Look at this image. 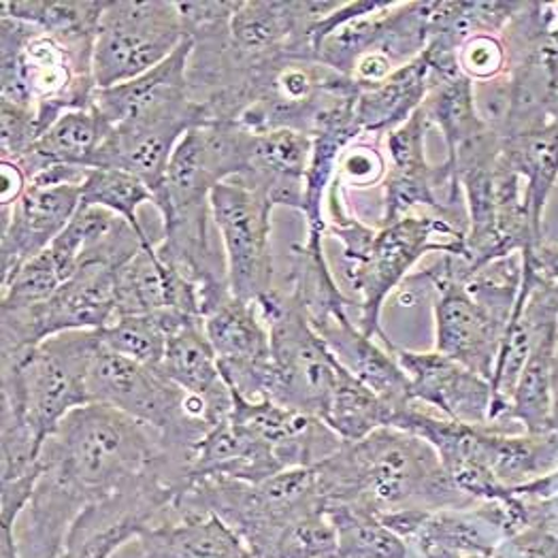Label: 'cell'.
I'll return each mask as SVG.
<instances>
[{"mask_svg": "<svg viewBox=\"0 0 558 558\" xmlns=\"http://www.w3.org/2000/svg\"><path fill=\"white\" fill-rule=\"evenodd\" d=\"M154 428L111 405L88 403L62 420L39 452L33 497L15 524L22 558H62L82 513L162 465Z\"/></svg>", "mask_w": 558, "mask_h": 558, "instance_id": "6da1fadb", "label": "cell"}, {"mask_svg": "<svg viewBox=\"0 0 558 558\" xmlns=\"http://www.w3.org/2000/svg\"><path fill=\"white\" fill-rule=\"evenodd\" d=\"M326 504H345L375 515L463 510L480 501L465 495L418 435L384 426L341 448L316 466Z\"/></svg>", "mask_w": 558, "mask_h": 558, "instance_id": "7a4b0ae2", "label": "cell"}, {"mask_svg": "<svg viewBox=\"0 0 558 558\" xmlns=\"http://www.w3.org/2000/svg\"><path fill=\"white\" fill-rule=\"evenodd\" d=\"M175 508L216 513L254 557L274 558L294 524L325 512L326 497L316 469H286L258 484L198 477L178 497Z\"/></svg>", "mask_w": 558, "mask_h": 558, "instance_id": "3957f363", "label": "cell"}, {"mask_svg": "<svg viewBox=\"0 0 558 558\" xmlns=\"http://www.w3.org/2000/svg\"><path fill=\"white\" fill-rule=\"evenodd\" d=\"M93 62L35 24L0 15V100L33 109L41 135L62 113L93 107Z\"/></svg>", "mask_w": 558, "mask_h": 558, "instance_id": "277c9868", "label": "cell"}, {"mask_svg": "<svg viewBox=\"0 0 558 558\" xmlns=\"http://www.w3.org/2000/svg\"><path fill=\"white\" fill-rule=\"evenodd\" d=\"M100 330H69L46 339L26 356L2 363L0 412L13 414L39 446L75 410L93 403L88 372Z\"/></svg>", "mask_w": 558, "mask_h": 558, "instance_id": "5b68a950", "label": "cell"}, {"mask_svg": "<svg viewBox=\"0 0 558 558\" xmlns=\"http://www.w3.org/2000/svg\"><path fill=\"white\" fill-rule=\"evenodd\" d=\"M465 236L437 216H408L375 229L365 252L356 260L341 265L350 296L356 301L359 328L379 343L388 341L390 337L381 328L386 299L410 278V271L424 254L463 256Z\"/></svg>", "mask_w": 558, "mask_h": 558, "instance_id": "8992f818", "label": "cell"}, {"mask_svg": "<svg viewBox=\"0 0 558 558\" xmlns=\"http://www.w3.org/2000/svg\"><path fill=\"white\" fill-rule=\"evenodd\" d=\"M256 307L271 337L265 399L325 418L339 379V363L307 320L303 307L288 292L276 286Z\"/></svg>", "mask_w": 558, "mask_h": 558, "instance_id": "52a82bcc", "label": "cell"}, {"mask_svg": "<svg viewBox=\"0 0 558 558\" xmlns=\"http://www.w3.org/2000/svg\"><path fill=\"white\" fill-rule=\"evenodd\" d=\"M187 37L180 2H107L94 44L96 88H113L137 80L165 62Z\"/></svg>", "mask_w": 558, "mask_h": 558, "instance_id": "ba28073f", "label": "cell"}, {"mask_svg": "<svg viewBox=\"0 0 558 558\" xmlns=\"http://www.w3.org/2000/svg\"><path fill=\"white\" fill-rule=\"evenodd\" d=\"M428 131L430 122L426 111L420 107L405 124L384 137L388 175L384 180L381 227L399 222L412 216L414 209L424 207L466 234L469 220L463 190L446 160L441 165L428 162Z\"/></svg>", "mask_w": 558, "mask_h": 558, "instance_id": "9c48e42d", "label": "cell"}, {"mask_svg": "<svg viewBox=\"0 0 558 558\" xmlns=\"http://www.w3.org/2000/svg\"><path fill=\"white\" fill-rule=\"evenodd\" d=\"M418 278L430 292L435 350L466 369L493 379L510 325L473 299L466 290L465 267L457 254H441L437 263L420 271Z\"/></svg>", "mask_w": 558, "mask_h": 558, "instance_id": "30bf717a", "label": "cell"}, {"mask_svg": "<svg viewBox=\"0 0 558 558\" xmlns=\"http://www.w3.org/2000/svg\"><path fill=\"white\" fill-rule=\"evenodd\" d=\"M214 225L227 256L234 296L258 303L276 288L271 254L274 205L239 182H222L211 192Z\"/></svg>", "mask_w": 558, "mask_h": 558, "instance_id": "8fae6325", "label": "cell"}, {"mask_svg": "<svg viewBox=\"0 0 558 558\" xmlns=\"http://www.w3.org/2000/svg\"><path fill=\"white\" fill-rule=\"evenodd\" d=\"M194 41L187 37L165 62L143 73L137 80L96 90L94 107L111 126H205L207 116L203 107L192 100L187 84V62Z\"/></svg>", "mask_w": 558, "mask_h": 558, "instance_id": "7c38bea8", "label": "cell"}, {"mask_svg": "<svg viewBox=\"0 0 558 558\" xmlns=\"http://www.w3.org/2000/svg\"><path fill=\"white\" fill-rule=\"evenodd\" d=\"M203 326L229 388L247 401H263L269 381L271 337L256 303L241 301L227 290L203 307Z\"/></svg>", "mask_w": 558, "mask_h": 558, "instance_id": "4fadbf2b", "label": "cell"}, {"mask_svg": "<svg viewBox=\"0 0 558 558\" xmlns=\"http://www.w3.org/2000/svg\"><path fill=\"white\" fill-rule=\"evenodd\" d=\"M384 345L408 375L416 403L446 418L473 426H490V379L466 369L437 350L416 352L397 345L392 339Z\"/></svg>", "mask_w": 558, "mask_h": 558, "instance_id": "5bb4252c", "label": "cell"}, {"mask_svg": "<svg viewBox=\"0 0 558 558\" xmlns=\"http://www.w3.org/2000/svg\"><path fill=\"white\" fill-rule=\"evenodd\" d=\"M158 243L143 245L116 278V318L154 316L175 332L190 320H203L198 288L158 254Z\"/></svg>", "mask_w": 558, "mask_h": 558, "instance_id": "9a60e30c", "label": "cell"}, {"mask_svg": "<svg viewBox=\"0 0 558 558\" xmlns=\"http://www.w3.org/2000/svg\"><path fill=\"white\" fill-rule=\"evenodd\" d=\"M231 420L267 444L283 471L316 469L343 444L325 420L283 408L269 399L247 401L233 392Z\"/></svg>", "mask_w": 558, "mask_h": 558, "instance_id": "2e32d148", "label": "cell"}, {"mask_svg": "<svg viewBox=\"0 0 558 558\" xmlns=\"http://www.w3.org/2000/svg\"><path fill=\"white\" fill-rule=\"evenodd\" d=\"M80 205L82 184L31 182L11 214L2 218V279L49 250Z\"/></svg>", "mask_w": 558, "mask_h": 558, "instance_id": "e0dca14e", "label": "cell"}, {"mask_svg": "<svg viewBox=\"0 0 558 558\" xmlns=\"http://www.w3.org/2000/svg\"><path fill=\"white\" fill-rule=\"evenodd\" d=\"M314 328L332 359L352 377L365 384L384 403H388L397 412V418L416 403L408 375L399 367L388 348L365 335L348 312H341Z\"/></svg>", "mask_w": 558, "mask_h": 558, "instance_id": "ac0fdd59", "label": "cell"}, {"mask_svg": "<svg viewBox=\"0 0 558 558\" xmlns=\"http://www.w3.org/2000/svg\"><path fill=\"white\" fill-rule=\"evenodd\" d=\"M310 158V135L290 129L252 133L245 169L234 182L254 190L258 196L269 201L274 209L288 207L303 214Z\"/></svg>", "mask_w": 558, "mask_h": 558, "instance_id": "d6986e66", "label": "cell"}, {"mask_svg": "<svg viewBox=\"0 0 558 558\" xmlns=\"http://www.w3.org/2000/svg\"><path fill=\"white\" fill-rule=\"evenodd\" d=\"M149 243L158 241L141 236L118 214L102 207L80 205L69 227L51 243L49 252L53 254L58 269L66 281L86 265L122 269L135 254H140L143 245Z\"/></svg>", "mask_w": 558, "mask_h": 558, "instance_id": "ffe728a7", "label": "cell"}, {"mask_svg": "<svg viewBox=\"0 0 558 558\" xmlns=\"http://www.w3.org/2000/svg\"><path fill=\"white\" fill-rule=\"evenodd\" d=\"M111 131L113 126L94 105L66 111L15 165L24 171L28 184L56 167L96 169L100 149Z\"/></svg>", "mask_w": 558, "mask_h": 558, "instance_id": "44dd1931", "label": "cell"}, {"mask_svg": "<svg viewBox=\"0 0 558 558\" xmlns=\"http://www.w3.org/2000/svg\"><path fill=\"white\" fill-rule=\"evenodd\" d=\"M141 558H256L211 512H175L140 537Z\"/></svg>", "mask_w": 558, "mask_h": 558, "instance_id": "7402d4cb", "label": "cell"}, {"mask_svg": "<svg viewBox=\"0 0 558 558\" xmlns=\"http://www.w3.org/2000/svg\"><path fill=\"white\" fill-rule=\"evenodd\" d=\"M435 80L424 51L416 60L397 69L381 84L361 90L354 116L365 137L384 140L390 131L405 124L424 105Z\"/></svg>", "mask_w": 558, "mask_h": 558, "instance_id": "603a6c76", "label": "cell"}, {"mask_svg": "<svg viewBox=\"0 0 558 558\" xmlns=\"http://www.w3.org/2000/svg\"><path fill=\"white\" fill-rule=\"evenodd\" d=\"M281 471L283 466L271 448L229 418L201 441L192 465V482L198 477H227L258 484Z\"/></svg>", "mask_w": 558, "mask_h": 558, "instance_id": "cb8c5ba5", "label": "cell"}, {"mask_svg": "<svg viewBox=\"0 0 558 558\" xmlns=\"http://www.w3.org/2000/svg\"><path fill=\"white\" fill-rule=\"evenodd\" d=\"M160 372L190 395L203 397L227 414L233 412V392L220 372L203 320H190L171 332Z\"/></svg>", "mask_w": 558, "mask_h": 558, "instance_id": "d4e9b609", "label": "cell"}, {"mask_svg": "<svg viewBox=\"0 0 558 558\" xmlns=\"http://www.w3.org/2000/svg\"><path fill=\"white\" fill-rule=\"evenodd\" d=\"M486 463L495 480L513 493L558 466V433H510L506 426L484 428Z\"/></svg>", "mask_w": 558, "mask_h": 558, "instance_id": "484cf974", "label": "cell"}, {"mask_svg": "<svg viewBox=\"0 0 558 558\" xmlns=\"http://www.w3.org/2000/svg\"><path fill=\"white\" fill-rule=\"evenodd\" d=\"M288 292L305 312L312 326L320 325L328 318L356 310V301L337 286L325 256V239H307L292 245L290 269L281 283H276Z\"/></svg>", "mask_w": 558, "mask_h": 558, "instance_id": "4316f807", "label": "cell"}, {"mask_svg": "<svg viewBox=\"0 0 558 558\" xmlns=\"http://www.w3.org/2000/svg\"><path fill=\"white\" fill-rule=\"evenodd\" d=\"M501 156L520 175L533 229L544 236L546 205L558 184V120L539 131L504 140Z\"/></svg>", "mask_w": 558, "mask_h": 558, "instance_id": "83f0119b", "label": "cell"}, {"mask_svg": "<svg viewBox=\"0 0 558 558\" xmlns=\"http://www.w3.org/2000/svg\"><path fill=\"white\" fill-rule=\"evenodd\" d=\"M107 0H7L0 13L35 24L80 56L93 58Z\"/></svg>", "mask_w": 558, "mask_h": 558, "instance_id": "f1b7e54d", "label": "cell"}, {"mask_svg": "<svg viewBox=\"0 0 558 558\" xmlns=\"http://www.w3.org/2000/svg\"><path fill=\"white\" fill-rule=\"evenodd\" d=\"M557 345L558 328L544 330L537 337L499 426H506V422H518L526 433L553 430V372Z\"/></svg>", "mask_w": 558, "mask_h": 558, "instance_id": "f546056e", "label": "cell"}, {"mask_svg": "<svg viewBox=\"0 0 558 558\" xmlns=\"http://www.w3.org/2000/svg\"><path fill=\"white\" fill-rule=\"evenodd\" d=\"M422 109L426 111L430 129L435 126L446 141L448 156L490 129L477 111L475 84L463 73L437 80Z\"/></svg>", "mask_w": 558, "mask_h": 558, "instance_id": "4dcf8cb0", "label": "cell"}, {"mask_svg": "<svg viewBox=\"0 0 558 558\" xmlns=\"http://www.w3.org/2000/svg\"><path fill=\"white\" fill-rule=\"evenodd\" d=\"M326 513L337 533V558H416L375 513L345 504H326Z\"/></svg>", "mask_w": 558, "mask_h": 558, "instance_id": "1f68e13d", "label": "cell"}, {"mask_svg": "<svg viewBox=\"0 0 558 558\" xmlns=\"http://www.w3.org/2000/svg\"><path fill=\"white\" fill-rule=\"evenodd\" d=\"M323 420L343 441H359L377 428L395 426L397 412L341 367Z\"/></svg>", "mask_w": 558, "mask_h": 558, "instance_id": "d6a6232c", "label": "cell"}, {"mask_svg": "<svg viewBox=\"0 0 558 558\" xmlns=\"http://www.w3.org/2000/svg\"><path fill=\"white\" fill-rule=\"evenodd\" d=\"M145 203L156 207L154 192L122 169H90L82 184V205L109 209L124 218L141 236L151 239L141 227L140 207Z\"/></svg>", "mask_w": 558, "mask_h": 558, "instance_id": "836d02e7", "label": "cell"}, {"mask_svg": "<svg viewBox=\"0 0 558 558\" xmlns=\"http://www.w3.org/2000/svg\"><path fill=\"white\" fill-rule=\"evenodd\" d=\"M169 337L171 330L154 316H118L100 330L107 350L145 367H160Z\"/></svg>", "mask_w": 558, "mask_h": 558, "instance_id": "e575fe53", "label": "cell"}, {"mask_svg": "<svg viewBox=\"0 0 558 558\" xmlns=\"http://www.w3.org/2000/svg\"><path fill=\"white\" fill-rule=\"evenodd\" d=\"M64 283L53 254H44L24 263L17 271L2 279V307L26 310L47 303L56 290Z\"/></svg>", "mask_w": 558, "mask_h": 558, "instance_id": "d590c367", "label": "cell"}, {"mask_svg": "<svg viewBox=\"0 0 558 558\" xmlns=\"http://www.w3.org/2000/svg\"><path fill=\"white\" fill-rule=\"evenodd\" d=\"M379 141L361 137L345 147L332 182L341 194H345V190H367L384 184L388 175V158L379 147Z\"/></svg>", "mask_w": 558, "mask_h": 558, "instance_id": "8d00e7d4", "label": "cell"}, {"mask_svg": "<svg viewBox=\"0 0 558 558\" xmlns=\"http://www.w3.org/2000/svg\"><path fill=\"white\" fill-rule=\"evenodd\" d=\"M459 71L473 84H488L508 73V47L501 35L471 37L457 51Z\"/></svg>", "mask_w": 558, "mask_h": 558, "instance_id": "74e56055", "label": "cell"}, {"mask_svg": "<svg viewBox=\"0 0 558 558\" xmlns=\"http://www.w3.org/2000/svg\"><path fill=\"white\" fill-rule=\"evenodd\" d=\"M41 137L39 120L33 109L0 100V156L17 162Z\"/></svg>", "mask_w": 558, "mask_h": 558, "instance_id": "f35d334b", "label": "cell"}, {"mask_svg": "<svg viewBox=\"0 0 558 558\" xmlns=\"http://www.w3.org/2000/svg\"><path fill=\"white\" fill-rule=\"evenodd\" d=\"M493 558H558V535L542 524H524L495 550Z\"/></svg>", "mask_w": 558, "mask_h": 558, "instance_id": "ab89813d", "label": "cell"}, {"mask_svg": "<svg viewBox=\"0 0 558 558\" xmlns=\"http://www.w3.org/2000/svg\"><path fill=\"white\" fill-rule=\"evenodd\" d=\"M522 265L533 271L535 276L544 281H557L558 279V245L557 243H542L533 250H524Z\"/></svg>", "mask_w": 558, "mask_h": 558, "instance_id": "60d3db41", "label": "cell"}, {"mask_svg": "<svg viewBox=\"0 0 558 558\" xmlns=\"http://www.w3.org/2000/svg\"><path fill=\"white\" fill-rule=\"evenodd\" d=\"M0 178H2V192H0V207H2V218H7L13 209V205L20 201V196L26 192L28 180L24 171L9 160L0 162Z\"/></svg>", "mask_w": 558, "mask_h": 558, "instance_id": "b9f144b4", "label": "cell"}, {"mask_svg": "<svg viewBox=\"0 0 558 558\" xmlns=\"http://www.w3.org/2000/svg\"><path fill=\"white\" fill-rule=\"evenodd\" d=\"M518 499L522 501V508H524V524H542L558 535V497L553 499L518 497Z\"/></svg>", "mask_w": 558, "mask_h": 558, "instance_id": "7bdbcfd3", "label": "cell"}, {"mask_svg": "<svg viewBox=\"0 0 558 558\" xmlns=\"http://www.w3.org/2000/svg\"><path fill=\"white\" fill-rule=\"evenodd\" d=\"M513 495L526 497V499H553V497H558V466L555 471H550L548 475L513 490Z\"/></svg>", "mask_w": 558, "mask_h": 558, "instance_id": "ee69618b", "label": "cell"}, {"mask_svg": "<svg viewBox=\"0 0 558 558\" xmlns=\"http://www.w3.org/2000/svg\"><path fill=\"white\" fill-rule=\"evenodd\" d=\"M0 558H22L15 542V529L0 526Z\"/></svg>", "mask_w": 558, "mask_h": 558, "instance_id": "f6af8a7d", "label": "cell"}, {"mask_svg": "<svg viewBox=\"0 0 558 558\" xmlns=\"http://www.w3.org/2000/svg\"><path fill=\"white\" fill-rule=\"evenodd\" d=\"M553 399H555V410H553V430L558 433V345L555 354V372H553Z\"/></svg>", "mask_w": 558, "mask_h": 558, "instance_id": "bcb514c9", "label": "cell"}, {"mask_svg": "<svg viewBox=\"0 0 558 558\" xmlns=\"http://www.w3.org/2000/svg\"><path fill=\"white\" fill-rule=\"evenodd\" d=\"M416 555H418V558H490L480 557V555H457V553H446V550H426V553H416Z\"/></svg>", "mask_w": 558, "mask_h": 558, "instance_id": "7dc6e473", "label": "cell"}]
</instances>
